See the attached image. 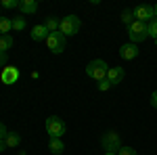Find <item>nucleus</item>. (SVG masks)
Segmentation results:
<instances>
[{"mask_svg": "<svg viewBox=\"0 0 157 155\" xmlns=\"http://www.w3.org/2000/svg\"><path fill=\"white\" fill-rule=\"evenodd\" d=\"M134 21H136V19H134V15H132V9H126V11L121 13V23L126 25V27H130Z\"/></svg>", "mask_w": 157, "mask_h": 155, "instance_id": "17", "label": "nucleus"}, {"mask_svg": "<svg viewBox=\"0 0 157 155\" xmlns=\"http://www.w3.org/2000/svg\"><path fill=\"white\" fill-rule=\"evenodd\" d=\"M27 21H25V17H15L13 19V29H17V32H23Z\"/></svg>", "mask_w": 157, "mask_h": 155, "instance_id": "20", "label": "nucleus"}, {"mask_svg": "<svg viewBox=\"0 0 157 155\" xmlns=\"http://www.w3.org/2000/svg\"><path fill=\"white\" fill-rule=\"evenodd\" d=\"M48 149H50V153L61 155L63 151H65V145H63L61 138H50V141H48Z\"/></svg>", "mask_w": 157, "mask_h": 155, "instance_id": "13", "label": "nucleus"}, {"mask_svg": "<svg viewBox=\"0 0 157 155\" xmlns=\"http://www.w3.org/2000/svg\"><path fill=\"white\" fill-rule=\"evenodd\" d=\"M80 27H82L80 17H75V15H65V17L61 19V23H59V32L65 38H69V36H75V34L80 32Z\"/></svg>", "mask_w": 157, "mask_h": 155, "instance_id": "1", "label": "nucleus"}, {"mask_svg": "<svg viewBox=\"0 0 157 155\" xmlns=\"http://www.w3.org/2000/svg\"><path fill=\"white\" fill-rule=\"evenodd\" d=\"M0 80H2V84H6V86L15 84L19 80V69L17 67H4L2 73H0Z\"/></svg>", "mask_w": 157, "mask_h": 155, "instance_id": "9", "label": "nucleus"}, {"mask_svg": "<svg viewBox=\"0 0 157 155\" xmlns=\"http://www.w3.org/2000/svg\"><path fill=\"white\" fill-rule=\"evenodd\" d=\"M11 46H13V36L11 34H9V36H0V50H2V52H6Z\"/></svg>", "mask_w": 157, "mask_h": 155, "instance_id": "19", "label": "nucleus"}, {"mask_svg": "<svg viewBox=\"0 0 157 155\" xmlns=\"http://www.w3.org/2000/svg\"><path fill=\"white\" fill-rule=\"evenodd\" d=\"M124 78H126V72H124V67H109L107 80L113 84V86H115V84H120V82H124Z\"/></svg>", "mask_w": 157, "mask_h": 155, "instance_id": "11", "label": "nucleus"}, {"mask_svg": "<svg viewBox=\"0 0 157 155\" xmlns=\"http://www.w3.org/2000/svg\"><path fill=\"white\" fill-rule=\"evenodd\" d=\"M4 141H6V147H11V149H17V147L21 145V134H19V132H9Z\"/></svg>", "mask_w": 157, "mask_h": 155, "instance_id": "14", "label": "nucleus"}, {"mask_svg": "<svg viewBox=\"0 0 157 155\" xmlns=\"http://www.w3.org/2000/svg\"><path fill=\"white\" fill-rule=\"evenodd\" d=\"M11 29H13V19H9V17H0V36H9Z\"/></svg>", "mask_w": 157, "mask_h": 155, "instance_id": "15", "label": "nucleus"}, {"mask_svg": "<svg viewBox=\"0 0 157 155\" xmlns=\"http://www.w3.org/2000/svg\"><path fill=\"white\" fill-rule=\"evenodd\" d=\"M0 6L2 9H19V0H2Z\"/></svg>", "mask_w": 157, "mask_h": 155, "instance_id": "21", "label": "nucleus"}, {"mask_svg": "<svg viewBox=\"0 0 157 155\" xmlns=\"http://www.w3.org/2000/svg\"><path fill=\"white\" fill-rule=\"evenodd\" d=\"M153 11H155V17H157V4H155V6H153Z\"/></svg>", "mask_w": 157, "mask_h": 155, "instance_id": "28", "label": "nucleus"}, {"mask_svg": "<svg viewBox=\"0 0 157 155\" xmlns=\"http://www.w3.org/2000/svg\"><path fill=\"white\" fill-rule=\"evenodd\" d=\"M128 38L132 44H138V42H145L149 38V27L143 21H134L130 27H128Z\"/></svg>", "mask_w": 157, "mask_h": 155, "instance_id": "4", "label": "nucleus"}, {"mask_svg": "<svg viewBox=\"0 0 157 155\" xmlns=\"http://www.w3.org/2000/svg\"><path fill=\"white\" fill-rule=\"evenodd\" d=\"M132 15L136 21H143V23H149L153 17H155V11L151 4H140V6H134L132 9Z\"/></svg>", "mask_w": 157, "mask_h": 155, "instance_id": "7", "label": "nucleus"}, {"mask_svg": "<svg viewBox=\"0 0 157 155\" xmlns=\"http://www.w3.org/2000/svg\"><path fill=\"white\" fill-rule=\"evenodd\" d=\"M151 107H155V109H157V90L153 92V95H151Z\"/></svg>", "mask_w": 157, "mask_h": 155, "instance_id": "26", "label": "nucleus"}, {"mask_svg": "<svg viewBox=\"0 0 157 155\" xmlns=\"http://www.w3.org/2000/svg\"><path fill=\"white\" fill-rule=\"evenodd\" d=\"M6 61H9V55L0 50V67H4V65H6Z\"/></svg>", "mask_w": 157, "mask_h": 155, "instance_id": "24", "label": "nucleus"}, {"mask_svg": "<svg viewBox=\"0 0 157 155\" xmlns=\"http://www.w3.org/2000/svg\"><path fill=\"white\" fill-rule=\"evenodd\" d=\"M4 149H6V141H4V138H2V141H0V153H2V151H4Z\"/></svg>", "mask_w": 157, "mask_h": 155, "instance_id": "27", "label": "nucleus"}, {"mask_svg": "<svg viewBox=\"0 0 157 155\" xmlns=\"http://www.w3.org/2000/svg\"><path fill=\"white\" fill-rule=\"evenodd\" d=\"M117 155H138V153H136V149H132V147H121L120 151H117Z\"/></svg>", "mask_w": 157, "mask_h": 155, "instance_id": "23", "label": "nucleus"}, {"mask_svg": "<svg viewBox=\"0 0 157 155\" xmlns=\"http://www.w3.org/2000/svg\"><path fill=\"white\" fill-rule=\"evenodd\" d=\"M65 122L61 118H57V115H50V118H46V132H48L50 138H61L63 134H65Z\"/></svg>", "mask_w": 157, "mask_h": 155, "instance_id": "5", "label": "nucleus"}, {"mask_svg": "<svg viewBox=\"0 0 157 155\" xmlns=\"http://www.w3.org/2000/svg\"><path fill=\"white\" fill-rule=\"evenodd\" d=\"M48 29H46V25L40 23V25H34L32 27V40L34 42H46V38H48Z\"/></svg>", "mask_w": 157, "mask_h": 155, "instance_id": "10", "label": "nucleus"}, {"mask_svg": "<svg viewBox=\"0 0 157 155\" xmlns=\"http://www.w3.org/2000/svg\"><path fill=\"white\" fill-rule=\"evenodd\" d=\"M65 42H67V38L63 36L61 32H55V34H48L46 38V46L52 55H61L63 50H65Z\"/></svg>", "mask_w": 157, "mask_h": 155, "instance_id": "6", "label": "nucleus"}, {"mask_svg": "<svg viewBox=\"0 0 157 155\" xmlns=\"http://www.w3.org/2000/svg\"><path fill=\"white\" fill-rule=\"evenodd\" d=\"M6 134H9V132H6V126L0 122V141H2V138H6Z\"/></svg>", "mask_w": 157, "mask_h": 155, "instance_id": "25", "label": "nucleus"}, {"mask_svg": "<svg viewBox=\"0 0 157 155\" xmlns=\"http://www.w3.org/2000/svg\"><path fill=\"white\" fill-rule=\"evenodd\" d=\"M59 19L57 17H46V21H44V25H46V29H48L50 34H55V32H59Z\"/></svg>", "mask_w": 157, "mask_h": 155, "instance_id": "16", "label": "nucleus"}, {"mask_svg": "<svg viewBox=\"0 0 157 155\" xmlns=\"http://www.w3.org/2000/svg\"><path fill=\"white\" fill-rule=\"evenodd\" d=\"M105 155H117V153H105Z\"/></svg>", "mask_w": 157, "mask_h": 155, "instance_id": "29", "label": "nucleus"}, {"mask_svg": "<svg viewBox=\"0 0 157 155\" xmlns=\"http://www.w3.org/2000/svg\"><path fill=\"white\" fill-rule=\"evenodd\" d=\"M147 27H149V38H153L157 44V17H153L149 23H147Z\"/></svg>", "mask_w": 157, "mask_h": 155, "instance_id": "18", "label": "nucleus"}, {"mask_svg": "<svg viewBox=\"0 0 157 155\" xmlns=\"http://www.w3.org/2000/svg\"><path fill=\"white\" fill-rule=\"evenodd\" d=\"M97 88L101 90V92H105V90H109V88H113V84H111V82L107 80V78H105V80H101V82H98Z\"/></svg>", "mask_w": 157, "mask_h": 155, "instance_id": "22", "label": "nucleus"}, {"mask_svg": "<svg viewBox=\"0 0 157 155\" xmlns=\"http://www.w3.org/2000/svg\"><path fill=\"white\" fill-rule=\"evenodd\" d=\"M19 11L23 13V15H36L38 2L36 0H19Z\"/></svg>", "mask_w": 157, "mask_h": 155, "instance_id": "12", "label": "nucleus"}, {"mask_svg": "<svg viewBox=\"0 0 157 155\" xmlns=\"http://www.w3.org/2000/svg\"><path fill=\"white\" fill-rule=\"evenodd\" d=\"M107 72H109V67L103 59H94V61H90V63L86 65V76H88L90 80H97V82L105 80V78H107Z\"/></svg>", "mask_w": 157, "mask_h": 155, "instance_id": "2", "label": "nucleus"}, {"mask_svg": "<svg viewBox=\"0 0 157 155\" xmlns=\"http://www.w3.org/2000/svg\"><path fill=\"white\" fill-rule=\"evenodd\" d=\"M0 9H2V6H0Z\"/></svg>", "mask_w": 157, "mask_h": 155, "instance_id": "30", "label": "nucleus"}, {"mask_svg": "<svg viewBox=\"0 0 157 155\" xmlns=\"http://www.w3.org/2000/svg\"><path fill=\"white\" fill-rule=\"evenodd\" d=\"M101 145H103L105 153H117L121 149V138L115 130H109L101 136Z\"/></svg>", "mask_w": 157, "mask_h": 155, "instance_id": "3", "label": "nucleus"}, {"mask_svg": "<svg viewBox=\"0 0 157 155\" xmlns=\"http://www.w3.org/2000/svg\"><path fill=\"white\" fill-rule=\"evenodd\" d=\"M138 52H140V48H138V44H132V42H128V44H121L120 48V57L124 61H132L138 57Z\"/></svg>", "mask_w": 157, "mask_h": 155, "instance_id": "8", "label": "nucleus"}]
</instances>
